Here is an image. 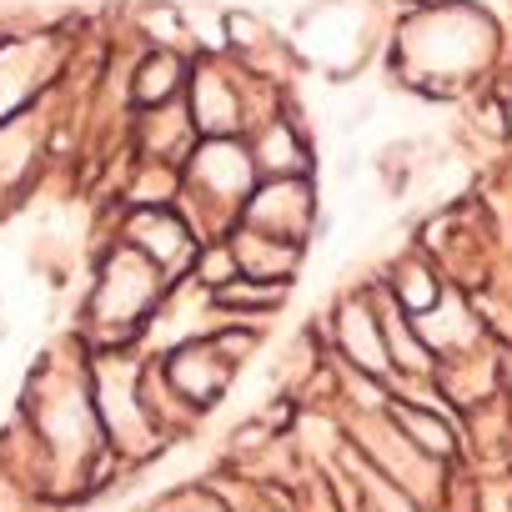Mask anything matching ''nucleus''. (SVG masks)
<instances>
[{
    "mask_svg": "<svg viewBox=\"0 0 512 512\" xmlns=\"http://www.w3.org/2000/svg\"><path fill=\"white\" fill-rule=\"evenodd\" d=\"M11 337V317H6V302H0V342Z\"/></svg>",
    "mask_w": 512,
    "mask_h": 512,
    "instance_id": "nucleus-11",
    "label": "nucleus"
},
{
    "mask_svg": "<svg viewBox=\"0 0 512 512\" xmlns=\"http://www.w3.org/2000/svg\"><path fill=\"white\" fill-rule=\"evenodd\" d=\"M377 327L367 317V307H342V347L362 362V367H382V347L372 342Z\"/></svg>",
    "mask_w": 512,
    "mask_h": 512,
    "instance_id": "nucleus-10",
    "label": "nucleus"
},
{
    "mask_svg": "<svg viewBox=\"0 0 512 512\" xmlns=\"http://www.w3.org/2000/svg\"><path fill=\"white\" fill-rule=\"evenodd\" d=\"M307 211H312L307 181L302 176H277L272 186L256 191V201L246 206V226L267 231V236H282V241H297L307 231Z\"/></svg>",
    "mask_w": 512,
    "mask_h": 512,
    "instance_id": "nucleus-2",
    "label": "nucleus"
},
{
    "mask_svg": "<svg viewBox=\"0 0 512 512\" xmlns=\"http://www.w3.org/2000/svg\"><path fill=\"white\" fill-rule=\"evenodd\" d=\"M171 387L181 392V397H191V402H211L221 387H226V377H231V357H226V347L216 342V337H201V342H186L176 357H171Z\"/></svg>",
    "mask_w": 512,
    "mask_h": 512,
    "instance_id": "nucleus-3",
    "label": "nucleus"
},
{
    "mask_svg": "<svg viewBox=\"0 0 512 512\" xmlns=\"http://www.w3.org/2000/svg\"><path fill=\"white\" fill-rule=\"evenodd\" d=\"M181 86V61L171 51H151L136 71V101L141 106H166Z\"/></svg>",
    "mask_w": 512,
    "mask_h": 512,
    "instance_id": "nucleus-8",
    "label": "nucleus"
},
{
    "mask_svg": "<svg viewBox=\"0 0 512 512\" xmlns=\"http://www.w3.org/2000/svg\"><path fill=\"white\" fill-rule=\"evenodd\" d=\"M156 302H161V272L141 251H116L106 262V272H101V287H96V317H106L116 327H131Z\"/></svg>",
    "mask_w": 512,
    "mask_h": 512,
    "instance_id": "nucleus-1",
    "label": "nucleus"
},
{
    "mask_svg": "<svg viewBox=\"0 0 512 512\" xmlns=\"http://www.w3.org/2000/svg\"><path fill=\"white\" fill-rule=\"evenodd\" d=\"M191 176L206 191L241 196V191H251V156L236 141H226V136H206L201 151H196V161H191Z\"/></svg>",
    "mask_w": 512,
    "mask_h": 512,
    "instance_id": "nucleus-6",
    "label": "nucleus"
},
{
    "mask_svg": "<svg viewBox=\"0 0 512 512\" xmlns=\"http://www.w3.org/2000/svg\"><path fill=\"white\" fill-rule=\"evenodd\" d=\"M131 251H141L146 262L166 277L171 267H181L186 256H191V231L171 216V211H136V221H131Z\"/></svg>",
    "mask_w": 512,
    "mask_h": 512,
    "instance_id": "nucleus-4",
    "label": "nucleus"
},
{
    "mask_svg": "<svg viewBox=\"0 0 512 512\" xmlns=\"http://www.w3.org/2000/svg\"><path fill=\"white\" fill-rule=\"evenodd\" d=\"M256 161H262L267 171H277V176H297L307 166V151H302L297 131L277 121V126L262 131V141H256Z\"/></svg>",
    "mask_w": 512,
    "mask_h": 512,
    "instance_id": "nucleus-9",
    "label": "nucleus"
},
{
    "mask_svg": "<svg viewBox=\"0 0 512 512\" xmlns=\"http://www.w3.org/2000/svg\"><path fill=\"white\" fill-rule=\"evenodd\" d=\"M236 116H241V106H236L231 86H226L216 71H201V76L191 81V121H196L206 136H226V131L236 126Z\"/></svg>",
    "mask_w": 512,
    "mask_h": 512,
    "instance_id": "nucleus-7",
    "label": "nucleus"
},
{
    "mask_svg": "<svg viewBox=\"0 0 512 512\" xmlns=\"http://www.w3.org/2000/svg\"><path fill=\"white\" fill-rule=\"evenodd\" d=\"M231 256H236V272L241 277H256V282H287L297 272V241H282V236H267V231H241L231 241Z\"/></svg>",
    "mask_w": 512,
    "mask_h": 512,
    "instance_id": "nucleus-5",
    "label": "nucleus"
}]
</instances>
